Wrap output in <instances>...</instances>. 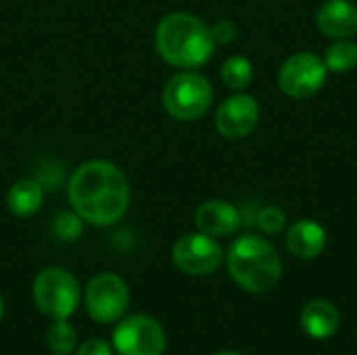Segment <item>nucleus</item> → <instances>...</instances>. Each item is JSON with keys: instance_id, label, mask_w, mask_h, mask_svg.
Instances as JSON below:
<instances>
[{"instance_id": "2eb2a0df", "label": "nucleus", "mask_w": 357, "mask_h": 355, "mask_svg": "<svg viewBox=\"0 0 357 355\" xmlns=\"http://www.w3.org/2000/svg\"><path fill=\"white\" fill-rule=\"evenodd\" d=\"M44 201V190L42 184L36 180H19L10 186L6 195V203L13 216L17 218H29L33 216Z\"/></svg>"}, {"instance_id": "9b49d317", "label": "nucleus", "mask_w": 357, "mask_h": 355, "mask_svg": "<svg viewBox=\"0 0 357 355\" xmlns=\"http://www.w3.org/2000/svg\"><path fill=\"white\" fill-rule=\"evenodd\" d=\"M195 224L199 232L220 239V236H230L238 232L243 224V216L234 205L226 201H207L197 209Z\"/></svg>"}, {"instance_id": "0eeeda50", "label": "nucleus", "mask_w": 357, "mask_h": 355, "mask_svg": "<svg viewBox=\"0 0 357 355\" xmlns=\"http://www.w3.org/2000/svg\"><path fill=\"white\" fill-rule=\"evenodd\" d=\"M165 345L163 326L144 314L121 318L113 331V349L119 355H163Z\"/></svg>"}, {"instance_id": "412c9836", "label": "nucleus", "mask_w": 357, "mask_h": 355, "mask_svg": "<svg viewBox=\"0 0 357 355\" xmlns=\"http://www.w3.org/2000/svg\"><path fill=\"white\" fill-rule=\"evenodd\" d=\"M75 355H113V347L105 339H88L77 347Z\"/></svg>"}, {"instance_id": "6ab92c4d", "label": "nucleus", "mask_w": 357, "mask_h": 355, "mask_svg": "<svg viewBox=\"0 0 357 355\" xmlns=\"http://www.w3.org/2000/svg\"><path fill=\"white\" fill-rule=\"evenodd\" d=\"M257 226L259 230H264L266 234H278L284 230L287 226V213L280 207L268 205L257 213Z\"/></svg>"}, {"instance_id": "f257e3e1", "label": "nucleus", "mask_w": 357, "mask_h": 355, "mask_svg": "<svg viewBox=\"0 0 357 355\" xmlns=\"http://www.w3.org/2000/svg\"><path fill=\"white\" fill-rule=\"evenodd\" d=\"M69 201L77 218L92 226H111L130 205V184L123 172L109 161H88L69 180Z\"/></svg>"}, {"instance_id": "f3484780", "label": "nucleus", "mask_w": 357, "mask_h": 355, "mask_svg": "<svg viewBox=\"0 0 357 355\" xmlns=\"http://www.w3.org/2000/svg\"><path fill=\"white\" fill-rule=\"evenodd\" d=\"M324 63L335 73L351 71L357 65V44L351 40H337L324 56Z\"/></svg>"}, {"instance_id": "f8f14e48", "label": "nucleus", "mask_w": 357, "mask_h": 355, "mask_svg": "<svg viewBox=\"0 0 357 355\" xmlns=\"http://www.w3.org/2000/svg\"><path fill=\"white\" fill-rule=\"evenodd\" d=\"M318 27L335 40H349L357 33V6L349 0H326L318 10Z\"/></svg>"}, {"instance_id": "6e6552de", "label": "nucleus", "mask_w": 357, "mask_h": 355, "mask_svg": "<svg viewBox=\"0 0 357 355\" xmlns=\"http://www.w3.org/2000/svg\"><path fill=\"white\" fill-rule=\"evenodd\" d=\"M326 63L314 52H297L278 71V86L291 98L314 96L326 82Z\"/></svg>"}, {"instance_id": "b1692460", "label": "nucleus", "mask_w": 357, "mask_h": 355, "mask_svg": "<svg viewBox=\"0 0 357 355\" xmlns=\"http://www.w3.org/2000/svg\"><path fill=\"white\" fill-rule=\"evenodd\" d=\"M349 355H354V354H349Z\"/></svg>"}, {"instance_id": "f03ea898", "label": "nucleus", "mask_w": 357, "mask_h": 355, "mask_svg": "<svg viewBox=\"0 0 357 355\" xmlns=\"http://www.w3.org/2000/svg\"><path fill=\"white\" fill-rule=\"evenodd\" d=\"M155 46L161 59L169 65L192 69L211 59L215 40L211 27L199 17L190 13H172L159 21Z\"/></svg>"}, {"instance_id": "ddd939ff", "label": "nucleus", "mask_w": 357, "mask_h": 355, "mask_svg": "<svg viewBox=\"0 0 357 355\" xmlns=\"http://www.w3.org/2000/svg\"><path fill=\"white\" fill-rule=\"evenodd\" d=\"M326 230L314 220H297L287 230V249L299 259H316L326 249Z\"/></svg>"}, {"instance_id": "20e7f679", "label": "nucleus", "mask_w": 357, "mask_h": 355, "mask_svg": "<svg viewBox=\"0 0 357 355\" xmlns=\"http://www.w3.org/2000/svg\"><path fill=\"white\" fill-rule=\"evenodd\" d=\"M31 295L38 312L50 320H69L82 299L75 276L59 266L44 268L36 276Z\"/></svg>"}, {"instance_id": "1a4fd4ad", "label": "nucleus", "mask_w": 357, "mask_h": 355, "mask_svg": "<svg viewBox=\"0 0 357 355\" xmlns=\"http://www.w3.org/2000/svg\"><path fill=\"white\" fill-rule=\"evenodd\" d=\"M172 257L180 272L188 276H207L220 268L224 253L213 236H207L203 232H192L178 239Z\"/></svg>"}, {"instance_id": "9d476101", "label": "nucleus", "mask_w": 357, "mask_h": 355, "mask_svg": "<svg viewBox=\"0 0 357 355\" xmlns=\"http://www.w3.org/2000/svg\"><path fill=\"white\" fill-rule=\"evenodd\" d=\"M259 121V105L249 94L226 98L215 113V128L224 138H245Z\"/></svg>"}, {"instance_id": "a211bd4d", "label": "nucleus", "mask_w": 357, "mask_h": 355, "mask_svg": "<svg viewBox=\"0 0 357 355\" xmlns=\"http://www.w3.org/2000/svg\"><path fill=\"white\" fill-rule=\"evenodd\" d=\"M222 80L230 90H243L253 80V67L245 56H230L222 65Z\"/></svg>"}, {"instance_id": "7ed1b4c3", "label": "nucleus", "mask_w": 357, "mask_h": 355, "mask_svg": "<svg viewBox=\"0 0 357 355\" xmlns=\"http://www.w3.org/2000/svg\"><path fill=\"white\" fill-rule=\"evenodd\" d=\"M228 272L249 293L272 291L282 276V262L272 243L261 236H241L228 251Z\"/></svg>"}, {"instance_id": "4be33fe9", "label": "nucleus", "mask_w": 357, "mask_h": 355, "mask_svg": "<svg viewBox=\"0 0 357 355\" xmlns=\"http://www.w3.org/2000/svg\"><path fill=\"white\" fill-rule=\"evenodd\" d=\"M2 316H4V299L0 295V320H2Z\"/></svg>"}, {"instance_id": "dca6fc26", "label": "nucleus", "mask_w": 357, "mask_h": 355, "mask_svg": "<svg viewBox=\"0 0 357 355\" xmlns=\"http://www.w3.org/2000/svg\"><path fill=\"white\" fill-rule=\"evenodd\" d=\"M46 345L54 355H69L77 347V331L67 320H54L46 331Z\"/></svg>"}, {"instance_id": "5701e85b", "label": "nucleus", "mask_w": 357, "mask_h": 355, "mask_svg": "<svg viewBox=\"0 0 357 355\" xmlns=\"http://www.w3.org/2000/svg\"><path fill=\"white\" fill-rule=\"evenodd\" d=\"M215 355H243V354H238V352H220V354H215Z\"/></svg>"}, {"instance_id": "4468645a", "label": "nucleus", "mask_w": 357, "mask_h": 355, "mask_svg": "<svg viewBox=\"0 0 357 355\" xmlns=\"http://www.w3.org/2000/svg\"><path fill=\"white\" fill-rule=\"evenodd\" d=\"M341 326V314L326 299L310 301L301 312V328L312 339H331Z\"/></svg>"}, {"instance_id": "aec40b11", "label": "nucleus", "mask_w": 357, "mask_h": 355, "mask_svg": "<svg viewBox=\"0 0 357 355\" xmlns=\"http://www.w3.org/2000/svg\"><path fill=\"white\" fill-rule=\"evenodd\" d=\"M211 33L218 44H230L236 38V25L230 19H222L211 27Z\"/></svg>"}, {"instance_id": "39448f33", "label": "nucleus", "mask_w": 357, "mask_h": 355, "mask_svg": "<svg viewBox=\"0 0 357 355\" xmlns=\"http://www.w3.org/2000/svg\"><path fill=\"white\" fill-rule=\"evenodd\" d=\"M213 100V88L207 77L182 71L167 80L163 88V107L178 121H195L203 117Z\"/></svg>"}, {"instance_id": "423d86ee", "label": "nucleus", "mask_w": 357, "mask_h": 355, "mask_svg": "<svg viewBox=\"0 0 357 355\" xmlns=\"http://www.w3.org/2000/svg\"><path fill=\"white\" fill-rule=\"evenodd\" d=\"M84 303L92 320L100 324H113L121 320L130 305V289L121 276L102 272L96 274L84 293Z\"/></svg>"}]
</instances>
